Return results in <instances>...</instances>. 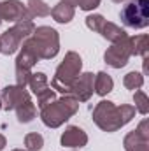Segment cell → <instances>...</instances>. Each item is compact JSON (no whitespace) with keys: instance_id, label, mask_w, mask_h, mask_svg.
<instances>
[{"instance_id":"obj_1","label":"cell","mask_w":149,"mask_h":151,"mask_svg":"<svg viewBox=\"0 0 149 151\" xmlns=\"http://www.w3.org/2000/svg\"><path fill=\"white\" fill-rule=\"evenodd\" d=\"M121 19L126 27L144 28L149 23V0H130L123 11Z\"/></svg>"}]
</instances>
